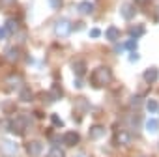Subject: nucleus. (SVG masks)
I'll use <instances>...</instances> for the list:
<instances>
[{
	"label": "nucleus",
	"mask_w": 159,
	"mask_h": 157,
	"mask_svg": "<svg viewBox=\"0 0 159 157\" xmlns=\"http://www.w3.org/2000/svg\"><path fill=\"white\" fill-rule=\"evenodd\" d=\"M111 81H112V71L107 65H99L92 73V86L94 88H105L111 84Z\"/></svg>",
	"instance_id": "f257e3e1"
},
{
	"label": "nucleus",
	"mask_w": 159,
	"mask_h": 157,
	"mask_svg": "<svg viewBox=\"0 0 159 157\" xmlns=\"http://www.w3.org/2000/svg\"><path fill=\"white\" fill-rule=\"evenodd\" d=\"M0 151H2L6 157H13L15 151H17V144L8 140V138H4V140H0Z\"/></svg>",
	"instance_id": "f03ea898"
},
{
	"label": "nucleus",
	"mask_w": 159,
	"mask_h": 157,
	"mask_svg": "<svg viewBox=\"0 0 159 157\" xmlns=\"http://www.w3.org/2000/svg\"><path fill=\"white\" fill-rule=\"evenodd\" d=\"M54 32L58 34V36H67L69 32H71V23L67 21V19H60L58 23H56V26H54Z\"/></svg>",
	"instance_id": "7ed1b4c3"
},
{
	"label": "nucleus",
	"mask_w": 159,
	"mask_h": 157,
	"mask_svg": "<svg viewBox=\"0 0 159 157\" xmlns=\"http://www.w3.org/2000/svg\"><path fill=\"white\" fill-rule=\"evenodd\" d=\"M71 69H73V73H75L77 77H83V75L86 73L88 65H86V62H84V60L77 58V60H73V62H71Z\"/></svg>",
	"instance_id": "20e7f679"
},
{
	"label": "nucleus",
	"mask_w": 159,
	"mask_h": 157,
	"mask_svg": "<svg viewBox=\"0 0 159 157\" xmlns=\"http://www.w3.org/2000/svg\"><path fill=\"white\" fill-rule=\"evenodd\" d=\"M62 138H64V144H66L67 148H73V146L79 144V140H81V135H79L77 131H67Z\"/></svg>",
	"instance_id": "39448f33"
},
{
	"label": "nucleus",
	"mask_w": 159,
	"mask_h": 157,
	"mask_svg": "<svg viewBox=\"0 0 159 157\" xmlns=\"http://www.w3.org/2000/svg\"><path fill=\"white\" fill-rule=\"evenodd\" d=\"M142 78L148 83V84H153L157 78H159V69L157 67H148L146 71H144V75H142Z\"/></svg>",
	"instance_id": "423d86ee"
},
{
	"label": "nucleus",
	"mask_w": 159,
	"mask_h": 157,
	"mask_svg": "<svg viewBox=\"0 0 159 157\" xmlns=\"http://www.w3.org/2000/svg\"><path fill=\"white\" fill-rule=\"evenodd\" d=\"M26 151L30 153V155H41V151H43V144L39 142V140H30L28 144H26Z\"/></svg>",
	"instance_id": "0eeeda50"
},
{
	"label": "nucleus",
	"mask_w": 159,
	"mask_h": 157,
	"mask_svg": "<svg viewBox=\"0 0 159 157\" xmlns=\"http://www.w3.org/2000/svg\"><path fill=\"white\" fill-rule=\"evenodd\" d=\"M114 140H116V144H120V146H127V144L131 142V135H129L127 131L120 129V131H116V135H114Z\"/></svg>",
	"instance_id": "6e6552de"
},
{
	"label": "nucleus",
	"mask_w": 159,
	"mask_h": 157,
	"mask_svg": "<svg viewBox=\"0 0 159 157\" xmlns=\"http://www.w3.org/2000/svg\"><path fill=\"white\" fill-rule=\"evenodd\" d=\"M120 13H122V17H124L125 21H129V19L135 17V6H133V4H124L122 10H120Z\"/></svg>",
	"instance_id": "1a4fd4ad"
},
{
	"label": "nucleus",
	"mask_w": 159,
	"mask_h": 157,
	"mask_svg": "<svg viewBox=\"0 0 159 157\" xmlns=\"http://www.w3.org/2000/svg\"><path fill=\"white\" fill-rule=\"evenodd\" d=\"M88 135H90V138H94V140L103 138V137H105V127H103V125H92Z\"/></svg>",
	"instance_id": "9d476101"
},
{
	"label": "nucleus",
	"mask_w": 159,
	"mask_h": 157,
	"mask_svg": "<svg viewBox=\"0 0 159 157\" xmlns=\"http://www.w3.org/2000/svg\"><path fill=\"white\" fill-rule=\"evenodd\" d=\"M77 11H79V13H83V15H90V13L94 11V4L88 2V0H84V2H81V4L77 6Z\"/></svg>",
	"instance_id": "9b49d317"
},
{
	"label": "nucleus",
	"mask_w": 159,
	"mask_h": 157,
	"mask_svg": "<svg viewBox=\"0 0 159 157\" xmlns=\"http://www.w3.org/2000/svg\"><path fill=\"white\" fill-rule=\"evenodd\" d=\"M146 32V28H144V25H133V26H129V34H131V38H140L142 34Z\"/></svg>",
	"instance_id": "f8f14e48"
},
{
	"label": "nucleus",
	"mask_w": 159,
	"mask_h": 157,
	"mask_svg": "<svg viewBox=\"0 0 159 157\" xmlns=\"http://www.w3.org/2000/svg\"><path fill=\"white\" fill-rule=\"evenodd\" d=\"M51 99H52V101L62 99V86H60L58 83H54V84L51 86Z\"/></svg>",
	"instance_id": "ddd939ff"
},
{
	"label": "nucleus",
	"mask_w": 159,
	"mask_h": 157,
	"mask_svg": "<svg viewBox=\"0 0 159 157\" xmlns=\"http://www.w3.org/2000/svg\"><path fill=\"white\" fill-rule=\"evenodd\" d=\"M19 97H21V101H25V103H30V101L34 99V96H32L30 88H26V86H23V88L19 90Z\"/></svg>",
	"instance_id": "4468645a"
},
{
	"label": "nucleus",
	"mask_w": 159,
	"mask_h": 157,
	"mask_svg": "<svg viewBox=\"0 0 159 157\" xmlns=\"http://www.w3.org/2000/svg\"><path fill=\"white\" fill-rule=\"evenodd\" d=\"M146 131H148V133H152V135H155V133L159 131V122H157V120H153V118H152V120H148V122H146Z\"/></svg>",
	"instance_id": "2eb2a0df"
},
{
	"label": "nucleus",
	"mask_w": 159,
	"mask_h": 157,
	"mask_svg": "<svg viewBox=\"0 0 159 157\" xmlns=\"http://www.w3.org/2000/svg\"><path fill=\"white\" fill-rule=\"evenodd\" d=\"M120 38V30L116 28V26H109V30H107V39L109 41H116Z\"/></svg>",
	"instance_id": "dca6fc26"
},
{
	"label": "nucleus",
	"mask_w": 159,
	"mask_h": 157,
	"mask_svg": "<svg viewBox=\"0 0 159 157\" xmlns=\"http://www.w3.org/2000/svg\"><path fill=\"white\" fill-rule=\"evenodd\" d=\"M6 58L11 60V62H15V60L19 58V49H17V47H10V49L6 51Z\"/></svg>",
	"instance_id": "f3484780"
},
{
	"label": "nucleus",
	"mask_w": 159,
	"mask_h": 157,
	"mask_svg": "<svg viewBox=\"0 0 159 157\" xmlns=\"http://www.w3.org/2000/svg\"><path fill=\"white\" fill-rule=\"evenodd\" d=\"M6 30H8L10 34L17 32V30H19V25H17V21H15V19H8V21H6Z\"/></svg>",
	"instance_id": "a211bd4d"
},
{
	"label": "nucleus",
	"mask_w": 159,
	"mask_h": 157,
	"mask_svg": "<svg viewBox=\"0 0 159 157\" xmlns=\"http://www.w3.org/2000/svg\"><path fill=\"white\" fill-rule=\"evenodd\" d=\"M146 109L150 112H159V101L157 99H148L146 101Z\"/></svg>",
	"instance_id": "6ab92c4d"
},
{
	"label": "nucleus",
	"mask_w": 159,
	"mask_h": 157,
	"mask_svg": "<svg viewBox=\"0 0 159 157\" xmlns=\"http://www.w3.org/2000/svg\"><path fill=\"white\" fill-rule=\"evenodd\" d=\"M47 157H64V150H62L60 146H51Z\"/></svg>",
	"instance_id": "aec40b11"
},
{
	"label": "nucleus",
	"mask_w": 159,
	"mask_h": 157,
	"mask_svg": "<svg viewBox=\"0 0 159 157\" xmlns=\"http://www.w3.org/2000/svg\"><path fill=\"white\" fill-rule=\"evenodd\" d=\"M124 47H125L127 51H131V52H135V51H137V41H135V38H131V39H127V41L124 43Z\"/></svg>",
	"instance_id": "412c9836"
},
{
	"label": "nucleus",
	"mask_w": 159,
	"mask_h": 157,
	"mask_svg": "<svg viewBox=\"0 0 159 157\" xmlns=\"http://www.w3.org/2000/svg\"><path fill=\"white\" fill-rule=\"evenodd\" d=\"M129 105H131L133 109H137L139 105H142V96H133V97L129 99Z\"/></svg>",
	"instance_id": "4be33fe9"
},
{
	"label": "nucleus",
	"mask_w": 159,
	"mask_h": 157,
	"mask_svg": "<svg viewBox=\"0 0 159 157\" xmlns=\"http://www.w3.org/2000/svg\"><path fill=\"white\" fill-rule=\"evenodd\" d=\"M51 122H52V125H54V127H62V125H64V123H62V120H60L56 114H52V116H51Z\"/></svg>",
	"instance_id": "5701e85b"
},
{
	"label": "nucleus",
	"mask_w": 159,
	"mask_h": 157,
	"mask_svg": "<svg viewBox=\"0 0 159 157\" xmlns=\"http://www.w3.org/2000/svg\"><path fill=\"white\" fill-rule=\"evenodd\" d=\"M49 4H51L52 10H58V8L62 6V4H60V0H49Z\"/></svg>",
	"instance_id": "b1692460"
},
{
	"label": "nucleus",
	"mask_w": 159,
	"mask_h": 157,
	"mask_svg": "<svg viewBox=\"0 0 159 157\" xmlns=\"http://www.w3.org/2000/svg\"><path fill=\"white\" fill-rule=\"evenodd\" d=\"M99 36H101V30H99V28H94V30L90 32V38H99Z\"/></svg>",
	"instance_id": "393cba45"
},
{
	"label": "nucleus",
	"mask_w": 159,
	"mask_h": 157,
	"mask_svg": "<svg viewBox=\"0 0 159 157\" xmlns=\"http://www.w3.org/2000/svg\"><path fill=\"white\" fill-rule=\"evenodd\" d=\"M6 36H10V32L6 30V26H2V28H0V39H4Z\"/></svg>",
	"instance_id": "a878e982"
},
{
	"label": "nucleus",
	"mask_w": 159,
	"mask_h": 157,
	"mask_svg": "<svg viewBox=\"0 0 159 157\" xmlns=\"http://www.w3.org/2000/svg\"><path fill=\"white\" fill-rule=\"evenodd\" d=\"M15 0H0V4H13Z\"/></svg>",
	"instance_id": "bb28decb"
},
{
	"label": "nucleus",
	"mask_w": 159,
	"mask_h": 157,
	"mask_svg": "<svg viewBox=\"0 0 159 157\" xmlns=\"http://www.w3.org/2000/svg\"><path fill=\"white\" fill-rule=\"evenodd\" d=\"M79 157H84V155H79Z\"/></svg>",
	"instance_id": "cd10ccee"
}]
</instances>
